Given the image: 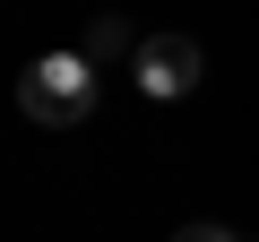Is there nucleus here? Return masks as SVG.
Wrapping results in <instances>:
<instances>
[{"mask_svg": "<svg viewBox=\"0 0 259 242\" xmlns=\"http://www.w3.org/2000/svg\"><path fill=\"white\" fill-rule=\"evenodd\" d=\"M18 104L44 121V130H69V121H87V104H95V61H87V52H44V61H26Z\"/></svg>", "mask_w": 259, "mask_h": 242, "instance_id": "f257e3e1", "label": "nucleus"}, {"mask_svg": "<svg viewBox=\"0 0 259 242\" xmlns=\"http://www.w3.org/2000/svg\"><path fill=\"white\" fill-rule=\"evenodd\" d=\"M130 69H139V95H156V104H182V95L207 78V61H199V44H190V35H147Z\"/></svg>", "mask_w": 259, "mask_h": 242, "instance_id": "f03ea898", "label": "nucleus"}, {"mask_svg": "<svg viewBox=\"0 0 259 242\" xmlns=\"http://www.w3.org/2000/svg\"><path fill=\"white\" fill-rule=\"evenodd\" d=\"M130 44V26L121 18H95V35H87V61H104V52H121Z\"/></svg>", "mask_w": 259, "mask_h": 242, "instance_id": "7ed1b4c3", "label": "nucleus"}, {"mask_svg": "<svg viewBox=\"0 0 259 242\" xmlns=\"http://www.w3.org/2000/svg\"><path fill=\"white\" fill-rule=\"evenodd\" d=\"M173 242H242V233H225V225H182Z\"/></svg>", "mask_w": 259, "mask_h": 242, "instance_id": "20e7f679", "label": "nucleus"}]
</instances>
